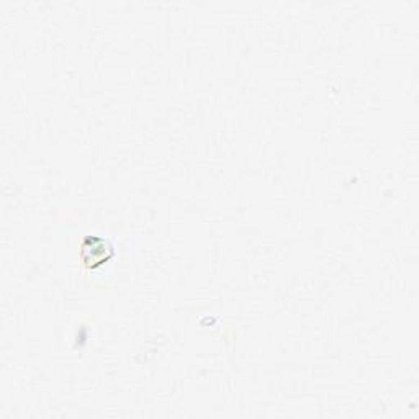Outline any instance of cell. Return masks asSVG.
Segmentation results:
<instances>
[{
  "label": "cell",
  "instance_id": "obj_1",
  "mask_svg": "<svg viewBox=\"0 0 419 419\" xmlns=\"http://www.w3.org/2000/svg\"><path fill=\"white\" fill-rule=\"evenodd\" d=\"M111 256V246L109 241L102 240V238H94V240L87 241L84 246V251H82V259L89 264H102Z\"/></svg>",
  "mask_w": 419,
  "mask_h": 419
}]
</instances>
